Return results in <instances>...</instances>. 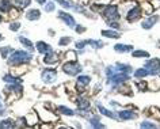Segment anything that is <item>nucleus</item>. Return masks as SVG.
<instances>
[{"label":"nucleus","mask_w":160,"mask_h":129,"mask_svg":"<svg viewBox=\"0 0 160 129\" xmlns=\"http://www.w3.org/2000/svg\"><path fill=\"white\" fill-rule=\"evenodd\" d=\"M4 82H7V83H18L19 80L17 78H14L12 75H6L4 76Z\"/></svg>","instance_id":"nucleus-26"},{"label":"nucleus","mask_w":160,"mask_h":129,"mask_svg":"<svg viewBox=\"0 0 160 129\" xmlns=\"http://www.w3.org/2000/svg\"><path fill=\"white\" fill-rule=\"evenodd\" d=\"M15 3H17V6H19L21 8H26V7L30 6L31 0H15Z\"/></svg>","instance_id":"nucleus-23"},{"label":"nucleus","mask_w":160,"mask_h":129,"mask_svg":"<svg viewBox=\"0 0 160 129\" xmlns=\"http://www.w3.org/2000/svg\"><path fill=\"white\" fill-rule=\"evenodd\" d=\"M43 61H45L46 64H53V63H57V57H56V56L52 53H46L45 54V59H43Z\"/></svg>","instance_id":"nucleus-15"},{"label":"nucleus","mask_w":160,"mask_h":129,"mask_svg":"<svg viewBox=\"0 0 160 129\" xmlns=\"http://www.w3.org/2000/svg\"><path fill=\"white\" fill-rule=\"evenodd\" d=\"M145 68L148 70L151 75H158L160 72V60L159 59H152V60H148L147 64H145Z\"/></svg>","instance_id":"nucleus-3"},{"label":"nucleus","mask_w":160,"mask_h":129,"mask_svg":"<svg viewBox=\"0 0 160 129\" xmlns=\"http://www.w3.org/2000/svg\"><path fill=\"white\" fill-rule=\"evenodd\" d=\"M37 2L39 3V4H45V3H46V0H37Z\"/></svg>","instance_id":"nucleus-36"},{"label":"nucleus","mask_w":160,"mask_h":129,"mask_svg":"<svg viewBox=\"0 0 160 129\" xmlns=\"http://www.w3.org/2000/svg\"><path fill=\"white\" fill-rule=\"evenodd\" d=\"M140 126H141V128H156V125L153 122H147V121H145V122L140 124Z\"/></svg>","instance_id":"nucleus-31"},{"label":"nucleus","mask_w":160,"mask_h":129,"mask_svg":"<svg viewBox=\"0 0 160 129\" xmlns=\"http://www.w3.org/2000/svg\"><path fill=\"white\" fill-rule=\"evenodd\" d=\"M90 122L94 128H103V125L99 124V117H92V118L90 120Z\"/></svg>","instance_id":"nucleus-25"},{"label":"nucleus","mask_w":160,"mask_h":129,"mask_svg":"<svg viewBox=\"0 0 160 129\" xmlns=\"http://www.w3.org/2000/svg\"><path fill=\"white\" fill-rule=\"evenodd\" d=\"M71 42V38H67V37H64V38H61L60 39V45H67V44H69Z\"/></svg>","instance_id":"nucleus-33"},{"label":"nucleus","mask_w":160,"mask_h":129,"mask_svg":"<svg viewBox=\"0 0 160 129\" xmlns=\"http://www.w3.org/2000/svg\"><path fill=\"white\" fill-rule=\"evenodd\" d=\"M136 116L132 110H123V111H119V118L121 120H132V118H136Z\"/></svg>","instance_id":"nucleus-9"},{"label":"nucleus","mask_w":160,"mask_h":129,"mask_svg":"<svg viewBox=\"0 0 160 129\" xmlns=\"http://www.w3.org/2000/svg\"><path fill=\"white\" fill-rule=\"evenodd\" d=\"M56 76H57V74H56V71H53V70H45V71L42 72V80L45 83L54 82Z\"/></svg>","instance_id":"nucleus-5"},{"label":"nucleus","mask_w":160,"mask_h":129,"mask_svg":"<svg viewBox=\"0 0 160 129\" xmlns=\"http://www.w3.org/2000/svg\"><path fill=\"white\" fill-rule=\"evenodd\" d=\"M90 82H91L90 76H79L78 78V84L79 86H87Z\"/></svg>","instance_id":"nucleus-18"},{"label":"nucleus","mask_w":160,"mask_h":129,"mask_svg":"<svg viewBox=\"0 0 160 129\" xmlns=\"http://www.w3.org/2000/svg\"><path fill=\"white\" fill-rule=\"evenodd\" d=\"M41 17V14H39V10H30L29 13L26 14V18L29 19V21H37Z\"/></svg>","instance_id":"nucleus-12"},{"label":"nucleus","mask_w":160,"mask_h":129,"mask_svg":"<svg viewBox=\"0 0 160 129\" xmlns=\"http://www.w3.org/2000/svg\"><path fill=\"white\" fill-rule=\"evenodd\" d=\"M148 74H149V72H148L147 68H141V70H137L134 72V76L136 78H138V79H141V78H145Z\"/></svg>","instance_id":"nucleus-19"},{"label":"nucleus","mask_w":160,"mask_h":129,"mask_svg":"<svg viewBox=\"0 0 160 129\" xmlns=\"http://www.w3.org/2000/svg\"><path fill=\"white\" fill-rule=\"evenodd\" d=\"M30 60H31V54L25 50H17L10 56V63L15 64V65H17V64L27 63V61H30Z\"/></svg>","instance_id":"nucleus-1"},{"label":"nucleus","mask_w":160,"mask_h":129,"mask_svg":"<svg viewBox=\"0 0 160 129\" xmlns=\"http://www.w3.org/2000/svg\"><path fill=\"white\" fill-rule=\"evenodd\" d=\"M14 126H15V124L11 120H4V121H2V122H0V128H3V129H6V128H14Z\"/></svg>","instance_id":"nucleus-22"},{"label":"nucleus","mask_w":160,"mask_h":129,"mask_svg":"<svg viewBox=\"0 0 160 129\" xmlns=\"http://www.w3.org/2000/svg\"><path fill=\"white\" fill-rule=\"evenodd\" d=\"M90 107V101L84 98H79L78 99V109L79 110H87Z\"/></svg>","instance_id":"nucleus-11"},{"label":"nucleus","mask_w":160,"mask_h":129,"mask_svg":"<svg viewBox=\"0 0 160 129\" xmlns=\"http://www.w3.org/2000/svg\"><path fill=\"white\" fill-rule=\"evenodd\" d=\"M57 110H58L60 113H62V114H65V116H73V111H72L69 107H65V106H58V107H57Z\"/></svg>","instance_id":"nucleus-21"},{"label":"nucleus","mask_w":160,"mask_h":129,"mask_svg":"<svg viewBox=\"0 0 160 129\" xmlns=\"http://www.w3.org/2000/svg\"><path fill=\"white\" fill-rule=\"evenodd\" d=\"M0 39H3V37H2V35H0Z\"/></svg>","instance_id":"nucleus-37"},{"label":"nucleus","mask_w":160,"mask_h":129,"mask_svg":"<svg viewBox=\"0 0 160 129\" xmlns=\"http://www.w3.org/2000/svg\"><path fill=\"white\" fill-rule=\"evenodd\" d=\"M19 41H21L23 45H25L27 49H34V45L31 44V41H29L27 38H23V37H19Z\"/></svg>","instance_id":"nucleus-24"},{"label":"nucleus","mask_w":160,"mask_h":129,"mask_svg":"<svg viewBox=\"0 0 160 129\" xmlns=\"http://www.w3.org/2000/svg\"><path fill=\"white\" fill-rule=\"evenodd\" d=\"M140 17H141V8H140V7H134V8H132L129 11V14H128V21L134 22V21H137Z\"/></svg>","instance_id":"nucleus-6"},{"label":"nucleus","mask_w":160,"mask_h":129,"mask_svg":"<svg viewBox=\"0 0 160 129\" xmlns=\"http://www.w3.org/2000/svg\"><path fill=\"white\" fill-rule=\"evenodd\" d=\"M158 19H159L158 17H151L149 19H147L145 22H142V25H141V26L144 27V29H151V27L156 23V21H158Z\"/></svg>","instance_id":"nucleus-13"},{"label":"nucleus","mask_w":160,"mask_h":129,"mask_svg":"<svg viewBox=\"0 0 160 129\" xmlns=\"http://www.w3.org/2000/svg\"><path fill=\"white\" fill-rule=\"evenodd\" d=\"M58 18H60V19H62V21L65 22L69 27H75V25H76L75 19L72 18L69 14H67V13H62V11H60V13H58Z\"/></svg>","instance_id":"nucleus-7"},{"label":"nucleus","mask_w":160,"mask_h":129,"mask_svg":"<svg viewBox=\"0 0 160 129\" xmlns=\"http://www.w3.org/2000/svg\"><path fill=\"white\" fill-rule=\"evenodd\" d=\"M98 107H99V111H101L103 116H106V117H110V118H115V114H114V113L109 111V110H107V109H105V107H103L102 105H98Z\"/></svg>","instance_id":"nucleus-17"},{"label":"nucleus","mask_w":160,"mask_h":129,"mask_svg":"<svg viewBox=\"0 0 160 129\" xmlns=\"http://www.w3.org/2000/svg\"><path fill=\"white\" fill-rule=\"evenodd\" d=\"M84 45H87V41H82V42H78V44H76V46H78L79 49H83V48H84Z\"/></svg>","instance_id":"nucleus-34"},{"label":"nucleus","mask_w":160,"mask_h":129,"mask_svg":"<svg viewBox=\"0 0 160 129\" xmlns=\"http://www.w3.org/2000/svg\"><path fill=\"white\" fill-rule=\"evenodd\" d=\"M11 7H12L11 0H0V10H2L3 13H8L11 10Z\"/></svg>","instance_id":"nucleus-10"},{"label":"nucleus","mask_w":160,"mask_h":129,"mask_svg":"<svg viewBox=\"0 0 160 129\" xmlns=\"http://www.w3.org/2000/svg\"><path fill=\"white\" fill-rule=\"evenodd\" d=\"M57 3H60L62 7H65V8H71L72 4H71V2H68V0H56Z\"/></svg>","instance_id":"nucleus-29"},{"label":"nucleus","mask_w":160,"mask_h":129,"mask_svg":"<svg viewBox=\"0 0 160 129\" xmlns=\"http://www.w3.org/2000/svg\"><path fill=\"white\" fill-rule=\"evenodd\" d=\"M37 49H38L39 53H42V54H46V53H50V52H52V48L48 45V44L42 42V41L37 42Z\"/></svg>","instance_id":"nucleus-8"},{"label":"nucleus","mask_w":160,"mask_h":129,"mask_svg":"<svg viewBox=\"0 0 160 129\" xmlns=\"http://www.w3.org/2000/svg\"><path fill=\"white\" fill-rule=\"evenodd\" d=\"M87 45H92L94 48H101L103 44L101 41H92V39H90V41H87Z\"/></svg>","instance_id":"nucleus-30"},{"label":"nucleus","mask_w":160,"mask_h":129,"mask_svg":"<svg viewBox=\"0 0 160 129\" xmlns=\"http://www.w3.org/2000/svg\"><path fill=\"white\" fill-rule=\"evenodd\" d=\"M62 71L65 72V74L71 75V76H75V75H78L79 72L82 71V67H80L78 63L69 61V63H65V64L62 65Z\"/></svg>","instance_id":"nucleus-2"},{"label":"nucleus","mask_w":160,"mask_h":129,"mask_svg":"<svg viewBox=\"0 0 160 129\" xmlns=\"http://www.w3.org/2000/svg\"><path fill=\"white\" fill-rule=\"evenodd\" d=\"M111 27H115V29H118V23H110Z\"/></svg>","instance_id":"nucleus-35"},{"label":"nucleus","mask_w":160,"mask_h":129,"mask_svg":"<svg viewBox=\"0 0 160 129\" xmlns=\"http://www.w3.org/2000/svg\"><path fill=\"white\" fill-rule=\"evenodd\" d=\"M102 35H105L107 38H118L119 34L117 31H113V30H103L102 31Z\"/></svg>","instance_id":"nucleus-16"},{"label":"nucleus","mask_w":160,"mask_h":129,"mask_svg":"<svg viewBox=\"0 0 160 129\" xmlns=\"http://www.w3.org/2000/svg\"><path fill=\"white\" fill-rule=\"evenodd\" d=\"M0 22H2V17H0Z\"/></svg>","instance_id":"nucleus-38"},{"label":"nucleus","mask_w":160,"mask_h":129,"mask_svg":"<svg viewBox=\"0 0 160 129\" xmlns=\"http://www.w3.org/2000/svg\"><path fill=\"white\" fill-rule=\"evenodd\" d=\"M114 49L117 52H121V53H125V52H130L133 49V46L130 45H122V44H117V45L114 46Z\"/></svg>","instance_id":"nucleus-14"},{"label":"nucleus","mask_w":160,"mask_h":129,"mask_svg":"<svg viewBox=\"0 0 160 129\" xmlns=\"http://www.w3.org/2000/svg\"><path fill=\"white\" fill-rule=\"evenodd\" d=\"M10 52H12V49H11L10 46H6V48H2V49H0V53H2V57H7V54H8Z\"/></svg>","instance_id":"nucleus-28"},{"label":"nucleus","mask_w":160,"mask_h":129,"mask_svg":"<svg viewBox=\"0 0 160 129\" xmlns=\"http://www.w3.org/2000/svg\"><path fill=\"white\" fill-rule=\"evenodd\" d=\"M105 18L107 21H117L119 18V14H118V7L117 6H110L105 10Z\"/></svg>","instance_id":"nucleus-4"},{"label":"nucleus","mask_w":160,"mask_h":129,"mask_svg":"<svg viewBox=\"0 0 160 129\" xmlns=\"http://www.w3.org/2000/svg\"><path fill=\"white\" fill-rule=\"evenodd\" d=\"M133 57H137V59H140V57H149V53L148 52H145V50H136V52H133Z\"/></svg>","instance_id":"nucleus-20"},{"label":"nucleus","mask_w":160,"mask_h":129,"mask_svg":"<svg viewBox=\"0 0 160 129\" xmlns=\"http://www.w3.org/2000/svg\"><path fill=\"white\" fill-rule=\"evenodd\" d=\"M19 27H21V25H19L18 22H14V23H11L10 25V30H14V31H17Z\"/></svg>","instance_id":"nucleus-32"},{"label":"nucleus","mask_w":160,"mask_h":129,"mask_svg":"<svg viewBox=\"0 0 160 129\" xmlns=\"http://www.w3.org/2000/svg\"><path fill=\"white\" fill-rule=\"evenodd\" d=\"M53 10H54V3L53 2L45 3V11H46V13H52Z\"/></svg>","instance_id":"nucleus-27"}]
</instances>
